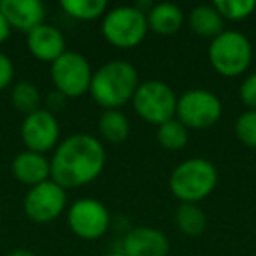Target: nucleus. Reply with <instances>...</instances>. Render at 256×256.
<instances>
[{"mask_svg": "<svg viewBox=\"0 0 256 256\" xmlns=\"http://www.w3.org/2000/svg\"><path fill=\"white\" fill-rule=\"evenodd\" d=\"M106 158V148L98 137L72 134L60 140L51 154V181L65 190L82 188L102 174Z\"/></svg>", "mask_w": 256, "mask_h": 256, "instance_id": "1", "label": "nucleus"}, {"mask_svg": "<svg viewBox=\"0 0 256 256\" xmlns=\"http://www.w3.org/2000/svg\"><path fill=\"white\" fill-rule=\"evenodd\" d=\"M140 84L139 70L126 60H112L93 70L90 95L104 110L120 109L132 102Z\"/></svg>", "mask_w": 256, "mask_h": 256, "instance_id": "2", "label": "nucleus"}, {"mask_svg": "<svg viewBox=\"0 0 256 256\" xmlns=\"http://www.w3.org/2000/svg\"><path fill=\"white\" fill-rule=\"evenodd\" d=\"M220 174L212 162L188 158L174 167L168 178L170 193L181 204H200L216 190Z\"/></svg>", "mask_w": 256, "mask_h": 256, "instance_id": "3", "label": "nucleus"}, {"mask_svg": "<svg viewBox=\"0 0 256 256\" xmlns=\"http://www.w3.org/2000/svg\"><path fill=\"white\" fill-rule=\"evenodd\" d=\"M207 58L214 70L228 79L240 78L252 64V44L238 30H224L210 40Z\"/></svg>", "mask_w": 256, "mask_h": 256, "instance_id": "4", "label": "nucleus"}, {"mask_svg": "<svg viewBox=\"0 0 256 256\" xmlns=\"http://www.w3.org/2000/svg\"><path fill=\"white\" fill-rule=\"evenodd\" d=\"M100 30L110 46L118 50H134L144 42L150 26L146 14L136 6H118L104 14Z\"/></svg>", "mask_w": 256, "mask_h": 256, "instance_id": "5", "label": "nucleus"}, {"mask_svg": "<svg viewBox=\"0 0 256 256\" xmlns=\"http://www.w3.org/2000/svg\"><path fill=\"white\" fill-rule=\"evenodd\" d=\"M132 107L140 120L160 126L162 123L176 118L178 95L165 81L148 79L140 81L139 88L136 90Z\"/></svg>", "mask_w": 256, "mask_h": 256, "instance_id": "6", "label": "nucleus"}, {"mask_svg": "<svg viewBox=\"0 0 256 256\" xmlns=\"http://www.w3.org/2000/svg\"><path fill=\"white\" fill-rule=\"evenodd\" d=\"M223 114L221 98L206 88H193L178 96L176 120H179L188 130H209Z\"/></svg>", "mask_w": 256, "mask_h": 256, "instance_id": "7", "label": "nucleus"}, {"mask_svg": "<svg viewBox=\"0 0 256 256\" xmlns=\"http://www.w3.org/2000/svg\"><path fill=\"white\" fill-rule=\"evenodd\" d=\"M54 90L67 98H79L90 92L93 68L79 51H65L50 67Z\"/></svg>", "mask_w": 256, "mask_h": 256, "instance_id": "8", "label": "nucleus"}, {"mask_svg": "<svg viewBox=\"0 0 256 256\" xmlns=\"http://www.w3.org/2000/svg\"><path fill=\"white\" fill-rule=\"evenodd\" d=\"M67 224L81 240H98L109 230V209L100 200L79 198L67 209Z\"/></svg>", "mask_w": 256, "mask_h": 256, "instance_id": "9", "label": "nucleus"}, {"mask_svg": "<svg viewBox=\"0 0 256 256\" xmlns=\"http://www.w3.org/2000/svg\"><path fill=\"white\" fill-rule=\"evenodd\" d=\"M65 209H67V190L51 179L28 188L23 198V212L37 224L51 223Z\"/></svg>", "mask_w": 256, "mask_h": 256, "instance_id": "10", "label": "nucleus"}, {"mask_svg": "<svg viewBox=\"0 0 256 256\" xmlns=\"http://www.w3.org/2000/svg\"><path fill=\"white\" fill-rule=\"evenodd\" d=\"M20 136L25 148L34 153L46 154L54 151L60 144V121L56 114L50 112L46 107L23 118Z\"/></svg>", "mask_w": 256, "mask_h": 256, "instance_id": "11", "label": "nucleus"}, {"mask_svg": "<svg viewBox=\"0 0 256 256\" xmlns=\"http://www.w3.org/2000/svg\"><path fill=\"white\" fill-rule=\"evenodd\" d=\"M121 252L124 256H168L170 240L154 226H134L121 240Z\"/></svg>", "mask_w": 256, "mask_h": 256, "instance_id": "12", "label": "nucleus"}, {"mask_svg": "<svg viewBox=\"0 0 256 256\" xmlns=\"http://www.w3.org/2000/svg\"><path fill=\"white\" fill-rule=\"evenodd\" d=\"M0 11L11 30L22 34H30L46 18V8L40 0H0Z\"/></svg>", "mask_w": 256, "mask_h": 256, "instance_id": "13", "label": "nucleus"}, {"mask_svg": "<svg viewBox=\"0 0 256 256\" xmlns=\"http://www.w3.org/2000/svg\"><path fill=\"white\" fill-rule=\"evenodd\" d=\"M26 50L36 60L51 65L67 51L65 36L56 26L42 23L30 34H26Z\"/></svg>", "mask_w": 256, "mask_h": 256, "instance_id": "14", "label": "nucleus"}, {"mask_svg": "<svg viewBox=\"0 0 256 256\" xmlns=\"http://www.w3.org/2000/svg\"><path fill=\"white\" fill-rule=\"evenodd\" d=\"M11 172L18 182L28 186V188H34V186L51 179L50 158L46 154L25 150L12 158Z\"/></svg>", "mask_w": 256, "mask_h": 256, "instance_id": "15", "label": "nucleus"}, {"mask_svg": "<svg viewBox=\"0 0 256 256\" xmlns=\"http://www.w3.org/2000/svg\"><path fill=\"white\" fill-rule=\"evenodd\" d=\"M150 32L156 34L162 37H168L178 34L184 25V12L181 8L170 2H162V4H153V8L146 14Z\"/></svg>", "mask_w": 256, "mask_h": 256, "instance_id": "16", "label": "nucleus"}, {"mask_svg": "<svg viewBox=\"0 0 256 256\" xmlns=\"http://www.w3.org/2000/svg\"><path fill=\"white\" fill-rule=\"evenodd\" d=\"M188 25L193 34L212 40L221 32H224V20L214 6H195L188 14Z\"/></svg>", "mask_w": 256, "mask_h": 256, "instance_id": "17", "label": "nucleus"}, {"mask_svg": "<svg viewBox=\"0 0 256 256\" xmlns=\"http://www.w3.org/2000/svg\"><path fill=\"white\" fill-rule=\"evenodd\" d=\"M96 130L102 140L109 144H123L130 136V121L120 109L104 110L96 121Z\"/></svg>", "mask_w": 256, "mask_h": 256, "instance_id": "18", "label": "nucleus"}, {"mask_svg": "<svg viewBox=\"0 0 256 256\" xmlns=\"http://www.w3.org/2000/svg\"><path fill=\"white\" fill-rule=\"evenodd\" d=\"M174 220L178 230L186 237H198L207 226V216L198 204H179Z\"/></svg>", "mask_w": 256, "mask_h": 256, "instance_id": "19", "label": "nucleus"}, {"mask_svg": "<svg viewBox=\"0 0 256 256\" xmlns=\"http://www.w3.org/2000/svg\"><path fill=\"white\" fill-rule=\"evenodd\" d=\"M60 8L68 18L78 22H93L104 18L109 11V4L106 0H62Z\"/></svg>", "mask_w": 256, "mask_h": 256, "instance_id": "20", "label": "nucleus"}, {"mask_svg": "<svg viewBox=\"0 0 256 256\" xmlns=\"http://www.w3.org/2000/svg\"><path fill=\"white\" fill-rule=\"evenodd\" d=\"M11 104L25 116L40 109L42 95L32 81H18L11 86Z\"/></svg>", "mask_w": 256, "mask_h": 256, "instance_id": "21", "label": "nucleus"}, {"mask_svg": "<svg viewBox=\"0 0 256 256\" xmlns=\"http://www.w3.org/2000/svg\"><path fill=\"white\" fill-rule=\"evenodd\" d=\"M156 140L164 150L179 151L188 144V128L179 120L172 118L156 128Z\"/></svg>", "mask_w": 256, "mask_h": 256, "instance_id": "22", "label": "nucleus"}, {"mask_svg": "<svg viewBox=\"0 0 256 256\" xmlns=\"http://www.w3.org/2000/svg\"><path fill=\"white\" fill-rule=\"evenodd\" d=\"M212 6L221 18L228 22H240L256 11L254 0H216Z\"/></svg>", "mask_w": 256, "mask_h": 256, "instance_id": "23", "label": "nucleus"}, {"mask_svg": "<svg viewBox=\"0 0 256 256\" xmlns=\"http://www.w3.org/2000/svg\"><path fill=\"white\" fill-rule=\"evenodd\" d=\"M234 130L240 144L256 150V110H244L235 120Z\"/></svg>", "mask_w": 256, "mask_h": 256, "instance_id": "24", "label": "nucleus"}, {"mask_svg": "<svg viewBox=\"0 0 256 256\" xmlns=\"http://www.w3.org/2000/svg\"><path fill=\"white\" fill-rule=\"evenodd\" d=\"M238 96L248 110H256V72H251L244 78L238 86Z\"/></svg>", "mask_w": 256, "mask_h": 256, "instance_id": "25", "label": "nucleus"}, {"mask_svg": "<svg viewBox=\"0 0 256 256\" xmlns=\"http://www.w3.org/2000/svg\"><path fill=\"white\" fill-rule=\"evenodd\" d=\"M12 81H14V64L9 54L0 51V92L12 86Z\"/></svg>", "mask_w": 256, "mask_h": 256, "instance_id": "26", "label": "nucleus"}, {"mask_svg": "<svg viewBox=\"0 0 256 256\" xmlns=\"http://www.w3.org/2000/svg\"><path fill=\"white\" fill-rule=\"evenodd\" d=\"M67 96H64L62 93H58L56 90L54 92H51L50 95H48L46 98V109L50 110V112H58V110H62L65 107V102H67Z\"/></svg>", "mask_w": 256, "mask_h": 256, "instance_id": "27", "label": "nucleus"}, {"mask_svg": "<svg viewBox=\"0 0 256 256\" xmlns=\"http://www.w3.org/2000/svg\"><path fill=\"white\" fill-rule=\"evenodd\" d=\"M9 36H11V26H9L6 16L2 14V11H0V46L9 39Z\"/></svg>", "mask_w": 256, "mask_h": 256, "instance_id": "28", "label": "nucleus"}, {"mask_svg": "<svg viewBox=\"0 0 256 256\" xmlns=\"http://www.w3.org/2000/svg\"><path fill=\"white\" fill-rule=\"evenodd\" d=\"M8 256H37V254L34 251H30V249H14Z\"/></svg>", "mask_w": 256, "mask_h": 256, "instance_id": "29", "label": "nucleus"}, {"mask_svg": "<svg viewBox=\"0 0 256 256\" xmlns=\"http://www.w3.org/2000/svg\"><path fill=\"white\" fill-rule=\"evenodd\" d=\"M104 256H124L121 251H116V252H107V254H104Z\"/></svg>", "mask_w": 256, "mask_h": 256, "instance_id": "30", "label": "nucleus"}]
</instances>
